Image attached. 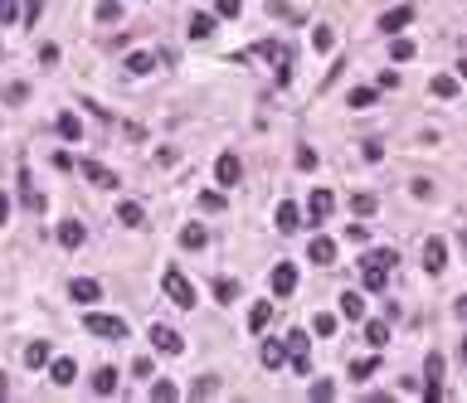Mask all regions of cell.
I'll return each mask as SVG.
<instances>
[{
	"instance_id": "816d5d0a",
	"label": "cell",
	"mask_w": 467,
	"mask_h": 403,
	"mask_svg": "<svg viewBox=\"0 0 467 403\" xmlns=\"http://www.w3.org/2000/svg\"><path fill=\"white\" fill-rule=\"evenodd\" d=\"M365 161H385V146L380 141H365Z\"/></svg>"
},
{
	"instance_id": "83f0119b",
	"label": "cell",
	"mask_w": 467,
	"mask_h": 403,
	"mask_svg": "<svg viewBox=\"0 0 467 403\" xmlns=\"http://www.w3.org/2000/svg\"><path fill=\"white\" fill-rule=\"evenodd\" d=\"M389 58H394V63H409V58H414V39L394 34V39H389Z\"/></svg>"
},
{
	"instance_id": "60d3db41",
	"label": "cell",
	"mask_w": 467,
	"mask_h": 403,
	"mask_svg": "<svg viewBox=\"0 0 467 403\" xmlns=\"http://www.w3.org/2000/svg\"><path fill=\"white\" fill-rule=\"evenodd\" d=\"M20 20V0H0V25H15Z\"/></svg>"
},
{
	"instance_id": "f35d334b",
	"label": "cell",
	"mask_w": 467,
	"mask_h": 403,
	"mask_svg": "<svg viewBox=\"0 0 467 403\" xmlns=\"http://www.w3.org/2000/svg\"><path fill=\"white\" fill-rule=\"evenodd\" d=\"M215 296H220V301H234V296H239V282H234V277H220V282H215Z\"/></svg>"
},
{
	"instance_id": "8fae6325",
	"label": "cell",
	"mask_w": 467,
	"mask_h": 403,
	"mask_svg": "<svg viewBox=\"0 0 467 403\" xmlns=\"http://www.w3.org/2000/svg\"><path fill=\"white\" fill-rule=\"evenodd\" d=\"M273 224H277V234H297V229H302V209H297L292 199H282L277 214H273Z\"/></svg>"
},
{
	"instance_id": "7c38bea8",
	"label": "cell",
	"mask_w": 467,
	"mask_h": 403,
	"mask_svg": "<svg viewBox=\"0 0 467 403\" xmlns=\"http://www.w3.org/2000/svg\"><path fill=\"white\" fill-rule=\"evenodd\" d=\"M20 204H25L29 214H39V209H44V194H39L34 180H29V165H20Z\"/></svg>"
},
{
	"instance_id": "5b68a950",
	"label": "cell",
	"mask_w": 467,
	"mask_h": 403,
	"mask_svg": "<svg viewBox=\"0 0 467 403\" xmlns=\"http://www.w3.org/2000/svg\"><path fill=\"white\" fill-rule=\"evenodd\" d=\"M215 180H220L224 189H234L239 180H244V165H239V156H234V151H224L220 161H215Z\"/></svg>"
},
{
	"instance_id": "b9f144b4",
	"label": "cell",
	"mask_w": 467,
	"mask_h": 403,
	"mask_svg": "<svg viewBox=\"0 0 467 403\" xmlns=\"http://www.w3.org/2000/svg\"><path fill=\"white\" fill-rule=\"evenodd\" d=\"M312 330H317V335H336V316H327V311L312 316Z\"/></svg>"
},
{
	"instance_id": "ee69618b",
	"label": "cell",
	"mask_w": 467,
	"mask_h": 403,
	"mask_svg": "<svg viewBox=\"0 0 467 403\" xmlns=\"http://www.w3.org/2000/svg\"><path fill=\"white\" fill-rule=\"evenodd\" d=\"M375 103V88H351V108H370Z\"/></svg>"
},
{
	"instance_id": "3957f363",
	"label": "cell",
	"mask_w": 467,
	"mask_h": 403,
	"mask_svg": "<svg viewBox=\"0 0 467 403\" xmlns=\"http://www.w3.org/2000/svg\"><path fill=\"white\" fill-rule=\"evenodd\" d=\"M83 330L88 335H103V340H127V321L122 316H108V311H88L83 316Z\"/></svg>"
},
{
	"instance_id": "d6a6232c",
	"label": "cell",
	"mask_w": 467,
	"mask_h": 403,
	"mask_svg": "<svg viewBox=\"0 0 467 403\" xmlns=\"http://www.w3.org/2000/svg\"><path fill=\"white\" fill-rule=\"evenodd\" d=\"M375 370H380V360H375V355H365V360H351V379H370Z\"/></svg>"
},
{
	"instance_id": "8992f818",
	"label": "cell",
	"mask_w": 467,
	"mask_h": 403,
	"mask_svg": "<svg viewBox=\"0 0 467 403\" xmlns=\"http://www.w3.org/2000/svg\"><path fill=\"white\" fill-rule=\"evenodd\" d=\"M424 379H428V384H424V399L438 403V399H443V384H438V379H443V355H438V350L428 355V365H424Z\"/></svg>"
},
{
	"instance_id": "9a60e30c",
	"label": "cell",
	"mask_w": 467,
	"mask_h": 403,
	"mask_svg": "<svg viewBox=\"0 0 467 403\" xmlns=\"http://www.w3.org/2000/svg\"><path fill=\"white\" fill-rule=\"evenodd\" d=\"M83 239H88V229H83L78 219H63V224H58V243H63V248H83Z\"/></svg>"
},
{
	"instance_id": "681fc988",
	"label": "cell",
	"mask_w": 467,
	"mask_h": 403,
	"mask_svg": "<svg viewBox=\"0 0 467 403\" xmlns=\"http://www.w3.org/2000/svg\"><path fill=\"white\" fill-rule=\"evenodd\" d=\"M409 189H414V199H428V194H433V185H428V180H409Z\"/></svg>"
},
{
	"instance_id": "e575fe53",
	"label": "cell",
	"mask_w": 467,
	"mask_h": 403,
	"mask_svg": "<svg viewBox=\"0 0 467 403\" xmlns=\"http://www.w3.org/2000/svg\"><path fill=\"white\" fill-rule=\"evenodd\" d=\"M433 98H458V78L453 73H438L433 78Z\"/></svg>"
},
{
	"instance_id": "ba28073f",
	"label": "cell",
	"mask_w": 467,
	"mask_h": 403,
	"mask_svg": "<svg viewBox=\"0 0 467 403\" xmlns=\"http://www.w3.org/2000/svg\"><path fill=\"white\" fill-rule=\"evenodd\" d=\"M331 209H336V194H331V189H312V199H307V219H312V224H327Z\"/></svg>"
},
{
	"instance_id": "7dc6e473",
	"label": "cell",
	"mask_w": 467,
	"mask_h": 403,
	"mask_svg": "<svg viewBox=\"0 0 467 403\" xmlns=\"http://www.w3.org/2000/svg\"><path fill=\"white\" fill-rule=\"evenodd\" d=\"M25 98H29L25 83H10V88H5V103H25Z\"/></svg>"
},
{
	"instance_id": "836d02e7",
	"label": "cell",
	"mask_w": 467,
	"mask_h": 403,
	"mask_svg": "<svg viewBox=\"0 0 467 403\" xmlns=\"http://www.w3.org/2000/svg\"><path fill=\"white\" fill-rule=\"evenodd\" d=\"M331 44H336V34H331V25H317V29H312V49H322V54H331Z\"/></svg>"
},
{
	"instance_id": "44dd1931",
	"label": "cell",
	"mask_w": 467,
	"mask_h": 403,
	"mask_svg": "<svg viewBox=\"0 0 467 403\" xmlns=\"http://www.w3.org/2000/svg\"><path fill=\"white\" fill-rule=\"evenodd\" d=\"M93 394H98V399H112V394H117V370L103 365V370L93 375Z\"/></svg>"
},
{
	"instance_id": "ffe728a7",
	"label": "cell",
	"mask_w": 467,
	"mask_h": 403,
	"mask_svg": "<svg viewBox=\"0 0 467 403\" xmlns=\"http://www.w3.org/2000/svg\"><path fill=\"white\" fill-rule=\"evenodd\" d=\"M141 219H146V209H141L137 199H122V204H117V224H127V229H141Z\"/></svg>"
},
{
	"instance_id": "bcb514c9",
	"label": "cell",
	"mask_w": 467,
	"mask_h": 403,
	"mask_svg": "<svg viewBox=\"0 0 467 403\" xmlns=\"http://www.w3.org/2000/svg\"><path fill=\"white\" fill-rule=\"evenodd\" d=\"M351 209H356V214H375V194H356Z\"/></svg>"
},
{
	"instance_id": "6da1fadb",
	"label": "cell",
	"mask_w": 467,
	"mask_h": 403,
	"mask_svg": "<svg viewBox=\"0 0 467 403\" xmlns=\"http://www.w3.org/2000/svg\"><path fill=\"white\" fill-rule=\"evenodd\" d=\"M394 263H399V253H394V248H370V253L360 258L365 292H385V282H389V272H394Z\"/></svg>"
},
{
	"instance_id": "7bdbcfd3",
	"label": "cell",
	"mask_w": 467,
	"mask_h": 403,
	"mask_svg": "<svg viewBox=\"0 0 467 403\" xmlns=\"http://www.w3.org/2000/svg\"><path fill=\"white\" fill-rule=\"evenodd\" d=\"M239 10H244V0H220L215 5V15H224V20H239Z\"/></svg>"
},
{
	"instance_id": "8d00e7d4",
	"label": "cell",
	"mask_w": 467,
	"mask_h": 403,
	"mask_svg": "<svg viewBox=\"0 0 467 403\" xmlns=\"http://www.w3.org/2000/svg\"><path fill=\"white\" fill-rule=\"evenodd\" d=\"M117 20H122V5L117 0H103L98 5V25H117Z\"/></svg>"
},
{
	"instance_id": "484cf974",
	"label": "cell",
	"mask_w": 467,
	"mask_h": 403,
	"mask_svg": "<svg viewBox=\"0 0 467 403\" xmlns=\"http://www.w3.org/2000/svg\"><path fill=\"white\" fill-rule=\"evenodd\" d=\"M365 340L375 350H385L389 345V321H365Z\"/></svg>"
},
{
	"instance_id": "d6986e66",
	"label": "cell",
	"mask_w": 467,
	"mask_h": 403,
	"mask_svg": "<svg viewBox=\"0 0 467 403\" xmlns=\"http://www.w3.org/2000/svg\"><path fill=\"white\" fill-rule=\"evenodd\" d=\"M73 375H78V365H73V360H49V379H54L58 389H68Z\"/></svg>"
},
{
	"instance_id": "cb8c5ba5",
	"label": "cell",
	"mask_w": 467,
	"mask_h": 403,
	"mask_svg": "<svg viewBox=\"0 0 467 403\" xmlns=\"http://www.w3.org/2000/svg\"><path fill=\"white\" fill-rule=\"evenodd\" d=\"M146 399H151V403H175V399H180V389H175L170 379H156V384L146 389Z\"/></svg>"
},
{
	"instance_id": "5bb4252c",
	"label": "cell",
	"mask_w": 467,
	"mask_h": 403,
	"mask_svg": "<svg viewBox=\"0 0 467 403\" xmlns=\"http://www.w3.org/2000/svg\"><path fill=\"white\" fill-rule=\"evenodd\" d=\"M273 292L277 296H292V292H297V268H292V263H277V268H273Z\"/></svg>"
},
{
	"instance_id": "7a4b0ae2",
	"label": "cell",
	"mask_w": 467,
	"mask_h": 403,
	"mask_svg": "<svg viewBox=\"0 0 467 403\" xmlns=\"http://www.w3.org/2000/svg\"><path fill=\"white\" fill-rule=\"evenodd\" d=\"M161 292H165V301H175L180 311H195V301H200V296H195V282L180 268H165L161 272Z\"/></svg>"
},
{
	"instance_id": "30bf717a",
	"label": "cell",
	"mask_w": 467,
	"mask_h": 403,
	"mask_svg": "<svg viewBox=\"0 0 467 403\" xmlns=\"http://www.w3.org/2000/svg\"><path fill=\"white\" fill-rule=\"evenodd\" d=\"M151 345L161 350V355H180L185 340H180V330H170V325H151Z\"/></svg>"
},
{
	"instance_id": "4dcf8cb0",
	"label": "cell",
	"mask_w": 467,
	"mask_h": 403,
	"mask_svg": "<svg viewBox=\"0 0 467 403\" xmlns=\"http://www.w3.org/2000/svg\"><path fill=\"white\" fill-rule=\"evenodd\" d=\"M58 136H63V141H78V136H83V122L73 117V112H63V117H58Z\"/></svg>"
},
{
	"instance_id": "f6af8a7d",
	"label": "cell",
	"mask_w": 467,
	"mask_h": 403,
	"mask_svg": "<svg viewBox=\"0 0 467 403\" xmlns=\"http://www.w3.org/2000/svg\"><path fill=\"white\" fill-rule=\"evenodd\" d=\"M39 10H44L39 0H25V5H20V20H25V25H39Z\"/></svg>"
},
{
	"instance_id": "f1b7e54d",
	"label": "cell",
	"mask_w": 467,
	"mask_h": 403,
	"mask_svg": "<svg viewBox=\"0 0 467 403\" xmlns=\"http://www.w3.org/2000/svg\"><path fill=\"white\" fill-rule=\"evenodd\" d=\"M210 34H215V15H205V10L190 15V39H210Z\"/></svg>"
},
{
	"instance_id": "52a82bcc",
	"label": "cell",
	"mask_w": 467,
	"mask_h": 403,
	"mask_svg": "<svg viewBox=\"0 0 467 403\" xmlns=\"http://www.w3.org/2000/svg\"><path fill=\"white\" fill-rule=\"evenodd\" d=\"M443 268H448V243L443 239H424V272L438 277Z\"/></svg>"
},
{
	"instance_id": "7402d4cb",
	"label": "cell",
	"mask_w": 467,
	"mask_h": 403,
	"mask_svg": "<svg viewBox=\"0 0 467 403\" xmlns=\"http://www.w3.org/2000/svg\"><path fill=\"white\" fill-rule=\"evenodd\" d=\"M132 78H141V73H151L156 68V54H146V49H137V54H127V63H122Z\"/></svg>"
},
{
	"instance_id": "ac0fdd59",
	"label": "cell",
	"mask_w": 467,
	"mask_h": 403,
	"mask_svg": "<svg viewBox=\"0 0 467 403\" xmlns=\"http://www.w3.org/2000/svg\"><path fill=\"white\" fill-rule=\"evenodd\" d=\"M341 316H346V321H365V296L360 292H341Z\"/></svg>"
},
{
	"instance_id": "4316f807",
	"label": "cell",
	"mask_w": 467,
	"mask_h": 403,
	"mask_svg": "<svg viewBox=\"0 0 467 403\" xmlns=\"http://www.w3.org/2000/svg\"><path fill=\"white\" fill-rule=\"evenodd\" d=\"M25 365L29 370H44V365H49V340H34V345L25 350Z\"/></svg>"
},
{
	"instance_id": "d4e9b609",
	"label": "cell",
	"mask_w": 467,
	"mask_h": 403,
	"mask_svg": "<svg viewBox=\"0 0 467 403\" xmlns=\"http://www.w3.org/2000/svg\"><path fill=\"white\" fill-rule=\"evenodd\" d=\"M268 321H273V301H253V311H248V330H263Z\"/></svg>"
},
{
	"instance_id": "d590c367",
	"label": "cell",
	"mask_w": 467,
	"mask_h": 403,
	"mask_svg": "<svg viewBox=\"0 0 467 403\" xmlns=\"http://www.w3.org/2000/svg\"><path fill=\"white\" fill-rule=\"evenodd\" d=\"M205 239H210V234H205L200 224H190V229H180V248H205Z\"/></svg>"
},
{
	"instance_id": "e0dca14e",
	"label": "cell",
	"mask_w": 467,
	"mask_h": 403,
	"mask_svg": "<svg viewBox=\"0 0 467 403\" xmlns=\"http://www.w3.org/2000/svg\"><path fill=\"white\" fill-rule=\"evenodd\" d=\"M307 253H312V263H317V268H331V263H336V243H331V239H312Z\"/></svg>"
},
{
	"instance_id": "f546056e",
	"label": "cell",
	"mask_w": 467,
	"mask_h": 403,
	"mask_svg": "<svg viewBox=\"0 0 467 403\" xmlns=\"http://www.w3.org/2000/svg\"><path fill=\"white\" fill-rule=\"evenodd\" d=\"M258 360H263V365H268V370H277V365H282V360H287V345H277V340H268V345L258 350Z\"/></svg>"
},
{
	"instance_id": "f5cc1de1",
	"label": "cell",
	"mask_w": 467,
	"mask_h": 403,
	"mask_svg": "<svg viewBox=\"0 0 467 403\" xmlns=\"http://www.w3.org/2000/svg\"><path fill=\"white\" fill-rule=\"evenodd\" d=\"M5 219H10V194L0 189V224H5Z\"/></svg>"
},
{
	"instance_id": "4fadbf2b",
	"label": "cell",
	"mask_w": 467,
	"mask_h": 403,
	"mask_svg": "<svg viewBox=\"0 0 467 403\" xmlns=\"http://www.w3.org/2000/svg\"><path fill=\"white\" fill-rule=\"evenodd\" d=\"M287 350H292L297 375H312V355H307V335H302V330H292V335H287Z\"/></svg>"
},
{
	"instance_id": "9c48e42d",
	"label": "cell",
	"mask_w": 467,
	"mask_h": 403,
	"mask_svg": "<svg viewBox=\"0 0 467 403\" xmlns=\"http://www.w3.org/2000/svg\"><path fill=\"white\" fill-rule=\"evenodd\" d=\"M78 175L88 185H98V189H117V175H112L108 165H98V161H78Z\"/></svg>"
},
{
	"instance_id": "277c9868",
	"label": "cell",
	"mask_w": 467,
	"mask_h": 403,
	"mask_svg": "<svg viewBox=\"0 0 467 403\" xmlns=\"http://www.w3.org/2000/svg\"><path fill=\"white\" fill-rule=\"evenodd\" d=\"M253 54L268 58V63H277V83H292V49H287V44H273V39H263Z\"/></svg>"
},
{
	"instance_id": "1f68e13d",
	"label": "cell",
	"mask_w": 467,
	"mask_h": 403,
	"mask_svg": "<svg viewBox=\"0 0 467 403\" xmlns=\"http://www.w3.org/2000/svg\"><path fill=\"white\" fill-rule=\"evenodd\" d=\"M215 394H220V379L215 375H205L200 384H190V399H215Z\"/></svg>"
},
{
	"instance_id": "603a6c76",
	"label": "cell",
	"mask_w": 467,
	"mask_h": 403,
	"mask_svg": "<svg viewBox=\"0 0 467 403\" xmlns=\"http://www.w3.org/2000/svg\"><path fill=\"white\" fill-rule=\"evenodd\" d=\"M68 296H73V301H83V306H88V301H98V296H103V287H98L93 277H78V282L68 287Z\"/></svg>"
},
{
	"instance_id": "ab89813d",
	"label": "cell",
	"mask_w": 467,
	"mask_h": 403,
	"mask_svg": "<svg viewBox=\"0 0 467 403\" xmlns=\"http://www.w3.org/2000/svg\"><path fill=\"white\" fill-rule=\"evenodd\" d=\"M200 209H205V214H220V209H224V194L205 189V194H200Z\"/></svg>"
},
{
	"instance_id": "f907efd6",
	"label": "cell",
	"mask_w": 467,
	"mask_h": 403,
	"mask_svg": "<svg viewBox=\"0 0 467 403\" xmlns=\"http://www.w3.org/2000/svg\"><path fill=\"white\" fill-rule=\"evenodd\" d=\"M346 239H351V243H365L370 234H365V224H346Z\"/></svg>"
},
{
	"instance_id": "db71d44e",
	"label": "cell",
	"mask_w": 467,
	"mask_h": 403,
	"mask_svg": "<svg viewBox=\"0 0 467 403\" xmlns=\"http://www.w3.org/2000/svg\"><path fill=\"white\" fill-rule=\"evenodd\" d=\"M5 394H10V384H5V379H0V399H5Z\"/></svg>"
},
{
	"instance_id": "2e32d148",
	"label": "cell",
	"mask_w": 467,
	"mask_h": 403,
	"mask_svg": "<svg viewBox=\"0 0 467 403\" xmlns=\"http://www.w3.org/2000/svg\"><path fill=\"white\" fill-rule=\"evenodd\" d=\"M409 20H414V10H409V5H399V10H385V15H380V29H385V34H399Z\"/></svg>"
},
{
	"instance_id": "74e56055",
	"label": "cell",
	"mask_w": 467,
	"mask_h": 403,
	"mask_svg": "<svg viewBox=\"0 0 467 403\" xmlns=\"http://www.w3.org/2000/svg\"><path fill=\"white\" fill-rule=\"evenodd\" d=\"M307 399H336V384H331V379H317V384H312V389H307Z\"/></svg>"
},
{
	"instance_id": "c3c4849f",
	"label": "cell",
	"mask_w": 467,
	"mask_h": 403,
	"mask_svg": "<svg viewBox=\"0 0 467 403\" xmlns=\"http://www.w3.org/2000/svg\"><path fill=\"white\" fill-rule=\"evenodd\" d=\"M317 161H322V156H317L312 146H307V151H297V165H302V170H317Z\"/></svg>"
}]
</instances>
